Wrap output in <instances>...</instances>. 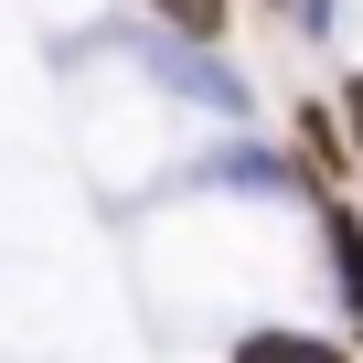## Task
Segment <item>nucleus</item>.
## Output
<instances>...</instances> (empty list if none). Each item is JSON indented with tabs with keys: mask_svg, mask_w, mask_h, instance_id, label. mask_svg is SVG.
I'll return each instance as SVG.
<instances>
[{
	"mask_svg": "<svg viewBox=\"0 0 363 363\" xmlns=\"http://www.w3.org/2000/svg\"><path fill=\"white\" fill-rule=\"evenodd\" d=\"M150 65H160V86L203 96L214 118H246V75H235V65H214V43H182V33H171V43H160Z\"/></svg>",
	"mask_w": 363,
	"mask_h": 363,
	"instance_id": "1",
	"label": "nucleus"
},
{
	"mask_svg": "<svg viewBox=\"0 0 363 363\" xmlns=\"http://www.w3.org/2000/svg\"><path fill=\"white\" fill-rule=\"evenodd\" d=\"M320 235H331V278H342V310L363 320V214H342V203H320Z\"/></svg>",
	"mask_w": 363,
	"mask_h": 363,
	"instance_id": "2",
	"label": "nucleus"
},
{
	"mask_svg": "<svg viewBox=\"0 0 363 363\" xmlns=\"http://www.w3.org/2000/svg\"><path fill=\"white\" fill-rule=\"evenodd\" d=\"M299 160H310V171H320V182H331V171H352V139H342V118H331V107H320V96H310V107H299Z\"/></svg>",
	"mask_w": 363,
	"mask_h": 363,
	"instance_id": "3",
	"label": "nucleus"
},
{
	"mask_svg": "<svg viewBox=\"0 0 363 363\" xmlns=\"http://www.w3.org/2000/svg\"><path fill=\"white\" fill-rule=\"evenodd\" d=\"M235 363H352L342 342H310V331H246Z\"/></svg>",
	"mask_w": 363,
	"mask_h": 363,
	"instance_id": "4",
	"label": "nucleus"
},
{
	"mask_svg": "<svg viewBox=\"0 0 363 363\" xmlns=\"http://www.w3.org/2000/svg\"><path fill=\"white\" fill-rule=\"evenodd\" d=\"M150 11H160L182 43H225V0H150Z\"/></svg>",
	"mask_w": 363,
	"mask_h": 363,
	"instance_id": "5",
	"label": "nucleus"
},
{
	"mask_svg": "<svg viewBox=\"0 0 363 363\" xmlns=\"http://www.w3.org/2000/svg\"><path fill=\"white\" fill-rule=\"evenodd\" d=\"M342 128H352V160H363V75L342 86Z\"/></svg>",
	"mask_w": 363,
	"mask_h": 363,
	"instance_id": "6",
	"label": "nucleus"
},
{
	"mask_svg": "<svg viewBox=\"0 0 363 363\" xmlns=\"http://www.w3.org/2000/svg\"><path fill=\"white\" fill-rule=\"evenodd\" d=\"M289 11H299V22H310V33H331V0H289Z\"/></svg>",
	"mask_w": 363,
	"mask_h": 363,
	"instance_id": "7",
	"label": "nucleus"
}]
</instances>
